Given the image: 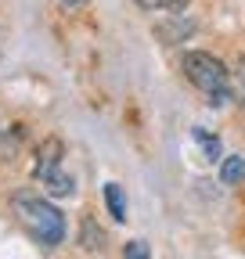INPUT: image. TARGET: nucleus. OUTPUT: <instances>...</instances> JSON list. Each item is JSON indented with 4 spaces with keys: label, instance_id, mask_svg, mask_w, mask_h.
<instances>
[{
    "label": "nucleus",
    "instance_id": "obj_11",
    "mask_svg": "<svg viewBox=\"0 0 245 259\" xmlns=\"http://www.w3.org/2000/svg\"><path fill=\"white\" fill-rule=\"evenodd\" d=\"M238 101L245 105V65H241V79H238Z\"/></svg>",
    "mask_w": 245,
    "mask_h": 259
},
{
    "label": "nucleus",
    "instance_id": "obj_8",
    "mask_svg": "<svg viewBox=\"0 0 245 259\" xmlns=\"http://www.w3.org/2000/svg\"><path fill=\"white\" fill-rule=\"evenodd\" d=\"M144 11H184L191 0H137Z\"/></svg>",
    "mask_w": 245,
    "mask_h": 259
},
{
    "label": "nucleus",
    "instance_id": "obj_9",
    "mask_svg": "<svg viewBox=\"0 0 245 259\" xmlns=\"http://www.w3.org/2000/svg\"><path fill=\"white\" fill-rule=\"evenodd\" d=\"M191 137H195V141L202 144L206 158H217V155H220V141H217V137H209L206 130H202V126H195V130H191Z\"/></svg>",
    "mask_w": 245,
    "mask_h": 259
},
{
    "label": "nucleus",
    "instance_id": "obj_12",
    "mask_svg": "<svg viewBox=\"0 0 245 259\" xmlns=\"http://www.w3.org/2000/svg\"><path fill=\"white\" fill-rule=\"evenodd\" d=\"M61 4H83V0H61Z\"/></svg>",
    "mask_w": 245,
    "mask_h": 259
},
{
    "label": "nucleus",
    "instance_id": "obj_3",
    "mask_svg": "<svg viewBox=\"0 0 245 259\" xmlns=\"http://www.w3.org/2000/svg\"><path fill=\"white\" fill-rule=\"evenodd\" d=\"M58 162H61V141H44L40 144V151H36V166H33V177L36 180H44V177H51L54 169H58Z\"/></svg>",
    "mask_w": 245,
    "mask_h": 259
},
{
    "label": "nucleus",
    "instance_id": "obj_4",
    "mask_svg": "<svg viewBox=\"0 0 245 259\" xmlns=\"http://www.w3.org/2000/svg\"><path fill=\"white\" fill-rule=\"evenodd\" d=\"M44 187H47L51 198H72V191H76L72 177H69V173H61V169H54L51 177H44Z\"/></svg>",
    "mask_w": 245,
    "mask_h": 259
},
{
    "label": "nucleus",
    "instance_id": "obj_5",
    "mask_svg": "<svg viewBox=\"0 0 245 259\" xmlns=\"http://www.w3.org/2000/svg\"><path fill=\"white\" fill-rule=\"evenodd\" d=\"M79 245L87 248V252H101L105 248V234H101V227L94 223V220H83V231H79Z\"/></svg>",
    "mask_w": 245,
    "mask_h": 259
},
{
    "label": "nucleus",
    "instance_id": "obj_6",
    "mask_svg": "<svg viewBox=\"0 0 245 259\" xmlns=\"http://www.w3.org/2000/svg\"><path fill=\"white\" fill-rule=\"evenodd\" d=\"M105 205L112 212V220H127V202H123V187L119 184H105Z\"/></svg>",
    "mask_w": 245,
    "mask_h": 259
},
{
    "label": "nucleus",
    "instance_id": "obj_7",
    "mask_svg": "<svg viewBox=\"0 0 245 259\" xmlns=\"http://www.w3.org/2000/svg\"><path fill=\"white\" fill-rule=\"evenodd\" d=\"M220 177H224V184H241V180H245V158H241V155L224 158V169H220Z\"/></svg>",
    "mask_w": 245,
    "mask_h": 259
},
{
    "label": "nucleus",
    "instance_id": "obj_2",
    "mask_svg": "<svg viewBox=\"0 0 245 259\" xmlns=\"http://www.w3.org/2000/svg\"><path fill=\"white\" fill-rule=\"evenodd\" d=\"M15 212L25 223V231L33 234L40 245H58L61 238H65V220H61V212L51 202H44L40 194H18Z\"/></svg>",
    "mask_w": 245,
    "mask_h": 259
},
{
    "label": "nucleus",
    "instance_id": "obj_10",
    "mask_svg": "<svg viewBox=\"0 0 245 259\" xmlns=\"http://www.w3.org/2000/svg\"><path fill=\"white\" fill-rule=\"evenodd\" d=\"M123 259H151V255H148V245H144V241H127Z\"/></svg>",
    "mask_w": 245,
    "mask_h": 259
},
{
    "label": "nucleus",
    "instance_id": "obj_1",
    "mask_svg": "<svg viewBox=\"0 0 245 259\" xmlns=\"http://www.w3.org/2000/svg\"><path fill=\"white\" fill-rule=\"evenodd\" d=\"M184 76L209 97V105H224L231 97V72H227V65L220 58L206 54V51H188V54H184Z\"/></svg>",
    "mask_w": 245,
    "mask_h": 259
}]
</instances>
